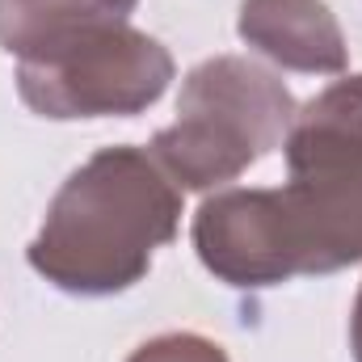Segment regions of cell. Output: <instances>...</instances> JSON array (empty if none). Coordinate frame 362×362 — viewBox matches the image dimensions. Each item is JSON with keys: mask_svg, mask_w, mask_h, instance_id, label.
I'll list each match as a JSON object with an SVG mask.
<instances>
[{"mask_svg": "<svg viewBox=\"0 0 362 362\" xmlns=\"http://www.w3.org/2000/svg\"><path fill=\"white\" fill-rule=\"evenodd\" d=\"M181 228V189L148 148H101L59 185L30 266L68 295H118L152 270Z\"/></svg>", "mask_w": 362, "mask_h": 362, "instance_id": "cell-1", "label": "cell"}, {"mask_svg": "<svg viewBox=\"0 0 362 362\" xmlns=\"http://www.w3.org/2000/svg\"><path fill=\"white\" fill-rule=\"evenodd\" d=\"M295 97L270 68L245 55L202 59L177 97V118L156 131L148 152L177 189H215L282 148Z\"/></svg>", "mask_w": 362, "mask_h": 362, "instance_id": "cell-2", "label": "cell"}, {"mask_svg": "<svg viewBox=\"0 0 362 362\" xmlns=\"http://www.w3.org/2000/svg\"><path fill=\"white\" fill-rule=\"evenodd\" d=\"M286 211L303 249V274L362 262V72L316 93L282 139Z\"/></svg>", "mask_w": 362, "mask_h": 362, "instance_id": "cell-3", "label": "cell"}, {"mask_svg": "<svg viewBox=\"0 0 362 362\" xmlns=\"http://www.w3.org/2000/svg\"><path fill=\"white\" fill-rule=\"evenodd\" d=\"M173 81V55L152 34L122 25L89 30L47 55L17 59L21 101L55 122L131 118L156 105Z\"/></svg>", "mask_w": 362, "mask_h": 362, "instance_id": "cell-4", "label": "cell"}, {"mask_svg": "<svg viewBox=\"0 0 362 362\" xmlns=\"http://www.w3.org/2000/svg\"><path fill=\"white\" fill-rule=\"evenodd\" d=\"M198 262L228 286L262 291L303 274V249L282 189H219L194 215Z\"/></svg>", "mask_w": 362, "mask_h": 362, "instance_id": "cell-5", "label": "cell"}, {"mask_svg": "<svg viewBox=\"0 0 362 362\" xmlns=\"http://www.w3.org/2000/svg\"><path fill=\"white\" fill-rule=\"evenodd\" d=\"M236 30L253 51L291 72L341 76L350 64L341 21L325 0H245Z\"/></svg>", "mask_w": 362, "mask_h": 362, "instance_id": "cell-6", "label": "cell"}, {"mask_svg": "<svg viewBox=\"0 0 362 362\" xmlns=\"http://www.w3.org/2000/svg\"><path fill=\"white\" fill-rule=\"evenodd\" d=\"M139 0H0V47L17 59L47 55L89 30L131 21Z\"/></svg>", "mask_w": 362, "mask_h": 362, "instance_id": "cell-7", "label": "cell"}, {"mask_svg": "<svg viewBox=\"0 0 362 362\" xmlns=\"http://www.w3.org/2000/svg\"><path fill=\"white\" fill-rule=\"evenodd\" d=\"M127 362H228V350L202 333H160L144 341Z\"/></svg>", "mask_w": 362, "mask_h": 362, "instance_id": "cell-8", "label": "cell"}, {"mask_svg": "<svg viewBox=\"0 0 362 362\" xmlns=\"http://www.w3.org/2000/svg\"><path fill=\"white\" fill-rule=\"evenodd\" d=\"M350 350H354V362H362V286L354 299V316H350Z\"/></svg>", "mask_w": 362, "mask_h": 362, "instance_id": "cell-9", "label": "cell"}]
</instances>
